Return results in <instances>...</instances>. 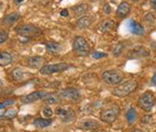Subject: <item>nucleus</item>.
Wrapping results in <instances>:
<instances>
[{"label":"nucleus","instance_id":"9b49d317","mask_svg":"<svg viewBox=\"0 0 156 132\" xmlns=\"http://www.w3.org/2000/svg\"><path fill=\"white\" fill-rule=\"evenodd\" d=\"M45 95H46V92H44V91H36V92H32L28 94V95L22 97L21 102L23 104H29L32 102H36L37 100H43Z\"/></svg>","mask_w":156,"mask_h":132},{"label":"nucleus","instance_id":"1a4fd4ad","mask_svg":"<svg viewBox=\"0 0 156 132\" xmlns=\"http://www.w3.org/2000/svg\"><path fill=\"white\" fill-rule=\"evenodd\" d=\"M150 55V50L149 48L142 46V45H137L134 46L128 52V58L129 59H137V58H144Z\"/></svg>","mask_w":156,"mask_h":132},{"label":"nucleus","instance_id":"c9c22d12","mask_svg":"<svg viewBox=\"0 0 156 132\" xmlns=\"http://www.w3.org/2000/svg\"><path fill=\"white\" fill-rule=\"evenodd\" d=\"M150 3H151V6L152 9H154L156 11V0H150Z\"/></svg>","mask_w":156,"mask_h":132},{"label":"nucleus","instance_id":"58836bf2","mask_svg":"<svg viewBox=\"0 0 156 132\" xmlns=\"http://www.w3.org/2000/svg\"><path fill=\"white\" fill-rule=\"evenodd\" d=\"M1 7H2V2L0 1V9H1Z\"/></svg>","mask_w":156,"mask_h":132},{"label":"nucleus","instance_id":"72a5a7b5","mask_svg":"<svg viewBox=\"0 0 156 132\" xmlns=\"http://www.w3.org/2000/svg\"><path fill=\"white\" fill-rule=\"evenodd\" d=\"M60 16H62V17L69 16V12H68V9H62V11L60 12Z\"/></svg>","mask_w":156,"mask_h":132},{"label":"nucleus","instance_id":"f03ea898","mask_svg":"<svg viewBox=\"0 0 156 132\" xmlns=\"http://www.w3.org/2000/svg\"><path fill=\"white\" fill-rule=\"evenodd\" d=\"M15 30H16V32L20 35V37H27V39L39 37V35H41L43 34V30L40 28V27H37L34 24L21 25V26L17 27Z\"/></svg>","mask_w":156,"mask_h":132},{"label":"nucleus","instance_id":"473e14b6","mask_svg":"<svg viewBox=\"0 0 156 132\" xmlns=\"http://www.w3.org/2000/svg\"><path fill=\"white\" fill-rule=\"evenodd\" d=\"M145 121H147V124H148L150 121H152V116H151L150 115H149V116H144V119L142 120V123H144Z\"/></svg>","mask_w":156,"mask_h":132},{"label":"nucleus","instance_id":"6e6552de","mask_svg":"<svg viewBox=\"0 0 156 132\" xmlns=\"http://www.w3.org/2000/svg\"><path fill=\"white\" fill-rule=\"evenodd\" d=\"M58 96L62 99H67L72 102H78L81 99V94L79 91L75 87H67L65 90L60 91L58 93Z\"/></svg>","mask_w":156,"mask_h":132},{"label":"nucleus","instance_id":"a211bd4d","mask_svg":"<svg viewBox=\"0 0 156 132\" xmlns=\"http://www.w3.org/2000/svg\"><path fill=\"white\" fill-rule=\"evenodd\" d=\"M52 122L53 121H52L51 119L37 118V119H34V127H37V128L43 129V128H46V127H49L52 124Z\"/></svg>","mask_w":156,"mask_h":132},{"label":"nucleus","instance_id":"37998d69","mask_svg":"<svg viewBox=\"0 0 156 132\" xmlns=\"http://www.w3.org/2000/svg\"><path fill=\"white\" fill-rule=\"evenodd\" d=\"M94 132H97V131H94Z\"/></svg>","mask_w":156,"mask_h":132},{"label":"nucleus","instance_id":"a878e982","mask_svg":"<svg viewBox=\"0 0 156 132\" xmlns=\"http://www.w3.org/2000/svg\"><path fill=\"white\" fill-rule=\"evenodd\" d=\"M18 111L16 109H9L5 112H3L2 115H0V119H7V120H11V119H14L15 116H17Z\"/></svg>","mask_w":156,"mask_h":132},{"label":"nucleus","instance_id":"0eeeda50","mask_svg":"<svg viewBox=\"0 0 156 132\" xmlns=\"http://www.w3.org/2000/svg\"><path fill=\"white\" fill-rule=\"evenodd\" d=\"M70 66L65 62H57V63H51V65H46L40 69V73L42 75H51L54 73H60L68 70Z\"/></svg>","mask_w":156,"mask_h":132},{"label":"nucleus","instance_id":"e433bc0d","mask_svg":"<svg viewBox=\"0 0 156 132\" xmlns=\"http://www.w3.org/2000/svg\"><path fill=\"white\" fill-rule=\"evenodd\" d=\"M23 2H25V0H14V3L17 4V5H20V4H22Z\"/></svg>","mask_w":156,"mask_h":132},{"label":"nucleus","instance_id":"f8f14e48","mask_svg":"<svg viewBox=\"0 0 156 132\" xmlns=\"http://www.w3.org/2000/svg\"><path fill=\"white\" fill-rule=\"evenodd\" d=\"M78 128L82 129V130H97L100 128V123L96 120L93 119H85L78 123Z\"/></svg>","mask_w":156,"mask_h":132},{"label":"nucleus","instance_id":"423d86ee","mask_svg":"<svg viewBox=\"0 0 156 132\" xmlns=\"http://www.w3.org/2000/svg\"><path fill=\"white\" fill-rule=\"evenodd\" d=\"M120 108L118 106H112V107L103 108L100 111V119L102 122L107 124H112L120 116Z\"/></svg>","mask_w":156,"mask_h":132},{"label":"nucleus","instance_id":"4be33fe9","mask_svg":"<svg viewBox=\"0 0 156 132\" xmlns=\"http://www.w3.org/2000/svg\"><path fill=\"white\" fill-rule=\"evenodd\" d=\"M137 119V113H136V110H135L133 107H130L129 109L127 110L126 112V120H127V123L129 125H132Z\"/></svg>","mask_w":156,"mask_h":132},{"label":"nucleus","instance_id":"412c9836","mask_svg":"<svg viewBox=\"0 0 156 132\" xmlns=\"http://www.w3.org/2000/svg\"><path fill=\"white\" fill-rule=\"evenodd\" d=\"M72 11L76 16H81L89 11V5L87 3H80L72 7Z\"/></svg>","mask_w":156,"mask_h":132},{"label":"nucleus","instance_id":"393cba45","mask_svg":"<svg viewBox=\"0 0 156 132\" xmlns=\"http://www.w3.org/2000/svg\"><path fill=\"white\" fill-rule=\"evenodd\" d=\"M12 78L17 81H23L25 79V73L23 72V70L19 69V68L12 70Z\"/></svg>","mask_w":156,"mask_h":132},{"label":"nucleus","instance_id":"5701e85b","mask_svg":"<svg viewBox=\"0 0 156 132\" xmlns=\"http://www.w3.org/2000/svg\"><path fill=\"white\" fill-rule=\"evenodd\" d=\"M59 98L60 97L58 95H56V94L46 93V95H45V97L43 98V100H44L46 103H48V104H56V103H58Z\"/></svg>","mask_w":156,"mask_h":132},{"label":"nucleus","instance_id":"ddd939ff","mask_svg":"<svg viewBox=\"0 0 156 132\" xmlns=\"http://www.w3.org/2000/svg\"><path fill=\"white\" fill-rule=\"evenodd\" d=\"M44 63L45 59L42 56H30L26 59V65L31 69H41L44 67Z\"/></svg>","mask_w":156,"mask_h":132},{"label":"nucleus","instance_id":"bb28decb","mask_svg":"<svg viewBox=\"0 0 156 132\" xmlns=\"http://www.w3.org/2000/svg\"><path fill=\"white\" fill-rule=\"evenodd\" d=\"M42 115L46 119H51V116H53V110H52V108H50L49 106H45L42 110Z\"/></svg>","mask_w":156,"mask_h":132},{"label":"nucleus","instance_id":"79ce46f5","mask_svg":"<svg viewBox=\"0 0 156 132\" xmlns=\"http://www.w3.org/2000/svg\"><path fill=\"white\" fill-rule=\"evenodd\" d=\"M0 127H1V123H0Z\"/></svg>","mask_w":156,"mask_h":132},{"label":"nucleus","instance_id":"b1692460","mask_svg":"<svg viewBox=\"0 0 156 132\" xmlns=\"http://www.w3.org/2000/svg\"><path fill=\"white\" fill-rule=\"evenodd\" d=\"M112 27H114V21H112V20H109V19H106V20H103L101 23H100L99 30L102 32H107V31H109Z\"/></svg>","mask_w":156,"mask_h":132},{"label":"nucleus","instance_id":"c85d7f7f","mask_svg":"<svg viewBox=\"0 0 156 132\" xmlns=\"http://www.w3.org/2000/svg\"><path fill=\"white\" fill-rule=\"evenodd\" d=\"M9 40V32L5 30H0V45L5 43Z\"/></svg>","mask_w":156,"mask_h":132},{"label":"nucleus","instance_id":"aec40b11","mask_svg":"<svg viewBox=\"0 0 156 132\" xmlns=\"http://www.w3.org/2000/svg\"><path fill=\"white\" fill-rule=\"evenodd\" d=\"M129 25H130V30H131L132 34H134L136 35H144L145 29L140 23H137V22H135V21H130Z\"/></svg>","mask_w":156,"mask_h":132},{"label":"nucleus","instance_id":"9d476101","mask_svg":"<svg viewBox=\"0 0 156 132\" xmlns=\"http://www.w3.org/2000/svg\"><path fill=\"white\" fill-rule=\"evenodd\" d=\"M55 113L62 123H71L75 119V111L72 108H62L57 107Z\"/></svg>","mask_w":156,"mask_h":132},{"label":"nucleus","instance_id":"6ab92c4d","mask_svg":"<svg viewBox=\"0 0 156 132\" xmlns=\"http://www.w3.org/2000/svg\"><path fill=\"white\" fill-rule=\"evenodd\" d=\"M12 62V56L6 51L0 52V67H6Z\"/></svg>","mask_w":156,"mask_h":132},{"label":"nucleus","instance_id":"7c9ffc66","mask_svg":"<svg viewBox=\"0 0 156 132\" xmlns=\"http://www.w3.org/2000/svg\"><path fill=\"white\" fill-rule=\"evenodd\" d=\"M106 53L104 52H94L93 53V58H95V59H100V58H104L106 57Z\"/></svg>","mask_w":156,"mask_h":132},{"label":"nucleus","instance_id":"f3484780","mask_svg":"<svg viewBox=\"0 0 156 132\" xmlns=\"http://www.w3.org/2000/svg\"><path fill=\"white\" fill-rule=\"evenodd\" d=\"M45 47H46V50L48 53H51V54H56V53H59L62 51V46H60L59 43L56 42H48L45 44Z\"/></svg>","mask_w":156,"mask_h":132},{"label":"nucleus","instance_id":"20e7f679","mask_svg":"<svg viewBox=\"0 0 156 132\" xmlns=\"http://www.w3.org/2000/svg\"><path fill=\"white\" fill-rule=\"evenodd\" d=\"M156 103V97L155 94L151 91H147L143 95L140 96L137 101V104L140 106V108H142L144 111H150L153 108V106Z\"/></svg>","mask_w":156,"mask_h":132},{"label":"nucleus","instance_id":"c756f323","mask_svg":"<svg viewBox=\"0 0 156 132\" xmlns=\"http://www.w3.org/2000/svg\"><path fill=\"white\" fill-rule=\"evenodd\" d=\"M16 101L14 100V99H7V100H4L3 102L0 103V109H3L7 107V106H11L12 104H15Z\"/></svg>","mask_w":156,"mask_h":132},{"label":"nucleus","instance_id":"f704fd0d","mask_svg":"<svg viewBox=\"0 0 156 132\" xmlns=\"http://www.w3.org/2000/svg\"><path fill=\"white\" fill-rule=\"evenodd\" d=\"M104 12H106V14H109V12H110V7H109L108 4H105V5H104Z\"/></svg>","mask_w":156,"mask_h":132},{"label":"nucleus","instance_id":"2f4dec72","mask_svg":"<svg viewBox=\"0 0 156 132\" xmlns=\"http://www.w3.org/2000/svg\"><path fill=\"white\" fill-rule=\"evenodd\" d=\"M151 85L156 86V71L154 72V74H153L152 78H151Z\"/></svg>","mask_w":156,"mask_h":132},{"label":"nucleus","instance_id":"f257e3e1","mask_svg":"<svg viewBox=\"0 0 156 132\" xmlns=\"http://www.w3.org/2000/svg\"><path fill=\"white\" fill-rule=\"evenodd\" d=\"M138 83L136 80L134 79H129L126 80L125 82L121 83V84H118L112 90V95L115 96V97H127L130 94H132L135 90L137 88Z\"/></svg>","mask_w":156,"mask_h":132},{"label":"nucleus","instance_id":"4c0bfd02","mask_svg":"<svg viewBox=\"0 0 156 132\" xmlns=\"http://www.w3.org/2000/svg\"><path fill=\"white\" fill-rule=\"evenodd\" d=\"M130 132H144V131L140 130V129H133V130H131Z\"/></svg>","mask_w":156,"mask_h":132},{"label":"nucleus","instance_id":"ea45409f","mask_svg":"<svg viewBox=\"0 0 156 132\" xmlns=\"http://www.w3.org/2000/svg\"><path fill=\"white\" fill-rule=\"evenodd\" d=\"M132 1H134V2H137V1H140V0H132Z\"/></svg>","mask_w":156,"mask_h":132},{"label":"nucleus","instance_id":"a19ab883","mask_svg":"<svg viewBox=\"0 0 156 132\" xmlns=\"http://www.w3.org/2000/svg\"><path fill=\"white\" fill-rule=\"evenodd\" d=\"M92 1H98V0H92Z\"/></svg>","mask_w":156,"mask_h":132},{"label":"nucleus","instance_id":"2eb2a0df","mask_svg":"<svg viewBox=\"0 0 156 132\" xmlns=\"http://www.w3.org/2000/svg\"><path fill=\"white\" fill-rule=\"evenodd\" d=\"M20 17H21L20 12H11V14L6 15V16H4L3 18H2L1 22H2V24H4V25L12 26V25H14L17 21H18V20L20 19Z\"/></svg>","mask_w":156,"mask_h":132},{"label":"nucleus","instance_id":"7ed1b4c3","mask_svg":"<svg viewBox=\"0 0 156 132\" xmlns=\"http://www.w3.org/2000/svg\"><path fill=\"white\" fill-rule=\"evenodd\" d=\"M73 51L79 56H85L90 53V46L83 37L77 35L73 40Z\"/></svg>","mask_w":156,"mask_h":132},{"label":"nucleus","instance_id":"cd10ccee","mask_svg":"<svg viewBox=\"0 0 156 132\" xmlns=\"http://www.w3.org/2000/svg\"><path fill=\"white\" fill-rule=\"evenodd\" d=\"M123 50H124V45L123 44H117L112 50V53H114L115 56H120L123 53Z\"/></svg>","mask_w":156,"mask_h":132},{"label":"nucleus","instance_id":"dca6fc26","mask_svg":"<svg viewBox=\"0 0 156 132\" xmlns=\"http://www.w3.org/2000/svg\"><path fill=\"white\" fill-rule=\"evenodd\" d=\"M131 11V6L128 2H122L117 9V16L119 18H125Z\"/></svg>","mask_w":156,"mask_h":132},{"label":"nucleus","instance_id":"39448f33","mask_svg":"<svg viewBox=\"0 0 156 132\" xmlns=\"http://www.w3.org/2000/svg\"><path fill=\"white\" fill-rule=\"evenodd\" d=\"M102 79L109 85H118L124 79V75L120 70H107L102 73Z\"/></svg>","mask_w":156,"mask_h":132},{"label":"nucleus","instance_id":"4468645a","mask_svg":"<svg viewBox=\"0 0 156 132\" xmlns=\"http://www.w3.org/2000/svg\"><path fill=\"white\" fill-rule=\"evenodd\" d=\"M94 23V18L90 16H81L79 19H77L76 25L79 29H87L90 27Z\"/></svg>","mask_w":156,"mask_h":132}]
</instances>
